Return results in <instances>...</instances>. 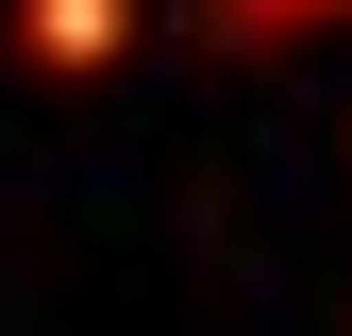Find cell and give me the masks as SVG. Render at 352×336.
<instances>
[{
  "label": "cell",
  "instance_id": "obj_2",
  "mask_svg": "<svg viewBox=\"0 0 352 336\" xmlns=\"http://www.w3.org/2000/svg\"><path fill=\"white\" fill-rule=\"evenodd\" d=\"M201 17H218V34H235V51H285V34H336V17H352V0H201Z\"/></svg>",
  "mask_w": 352,
  "mask_h": 336
},
{
  "label": "cell",
  "instance_id": "obj_1",
  "mask_svg": "<svg viewBox=\"0 0 352 336\" xmlns=\"http://www.w3.org/2000/svg\"><path fill=\"white\" fill-rule=\"evenodd\" d=\"M0 34H17L34 67H118L135 51V0H0Z\"/></svg>",
  "mask_w": 352,
  "mask_h": 336
}]
</instances>
